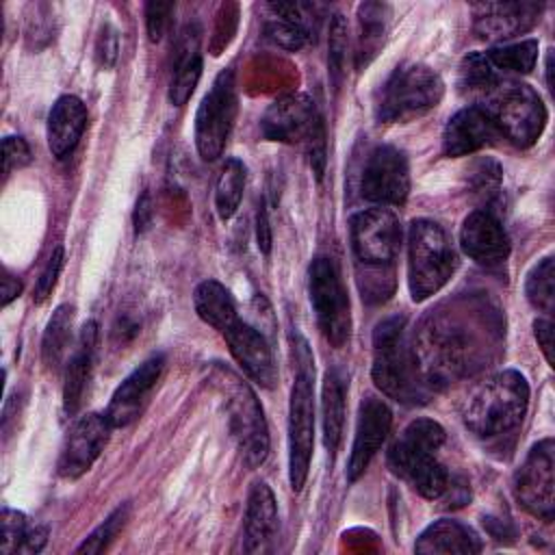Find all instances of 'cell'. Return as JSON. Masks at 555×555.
<instances>
[{
	"mask_svg": "<svg viewBox=\"0 0 555 555\" xmlns=\"http://www.w3.org/2000/svg\"><path fill=\"white\" fill-rule=\"evenodd\" d=\"M492 330L483 310L451 304L431 312L414 336V353L429 388L451 382L481 366Z\"/></svg>",
	"mask_w": 555,
	"mask_h": 555,
	"instance_id": "cell-1",
	"label": "cell"
},
{
	"mask_svg": "<svg viewBox=\"0 0 555 555\" xmlns=\"http://www.w3.org/2000/svg\"><path fill=\"white\" fill-rule=\"evenodd\" d=\"M371 375L375 386L399 403L427 401L429 384L421 373L403 317H390L375 325Z\"/></svg>",
	"mask_w": 555,
	"mask_h": 555,
	"instance_id": "cell-2",
	"label": "cell"
},
{
	"mask_svg": "<svg viewBox=\"0 0 555 555\" xmlns=\"http://www.w3.org/2000/svg\"><path fill=\"white\" fill-rule=\"evenodd\" d=\"M529 405V384L518 371H501L477 384L464 399L462 418L479 438H499L516 429Z\"/></svg>",
	"mask_w": 555,
	"mask_h": 555,
	"instance_id": "cell-3",
	"label": "cell"
},
{
	"mask_svg": "<svg viewBox=\"0 0 555 555\" xmlns=\"http://www.w3.org/2000/svg\"><path fill=\"white\" fill-rule=\"evenodd\" d=\"M444 444V429L431 418L412 421L388 449V466L421 496L440 499L449 492L451 477L436 451Z\"/></svg>",
	"mask_w": 555,
	"mask_h": 555,
	"instance_id": "cell-4",
	"label": "cell"
},
{
	"mask_svg": "<svg viewBox=\"0 0 555 555\" xmlns=\"http://www.w3.org/2000/svg\"><path fill=\"white\" fill-rule=\"evenodd\" d=\"M457 267L455 249L440 223L414 219L408 230V284L414 301L436 295Z\"/></svg>",
	"mask_w": 555,
	"mask_h": 555,
	"instance_id": "cell-5",
	"label": "cell"
},
{
	"mask_svg": "<svg viewBox=\"0 0 555 555\" xmlns=\"http://www.w3.org/2000/svg\"><path fill=\"white\" fill-rule=\"evenodd\" d=\"M260 128L269 141L301 145L310 158L314 176L321 180L325 169V126L308 95L288 93L278 98L264 111Z\"/></svg>",
	"mask_w": 555,
	"mask_h": 555,
	"instance_id": "cell-6",
	"label": "cell"
},
{
	"mask_svg": "<svg viewBox=\"0 0 555 555\" xmlns=\"http://www.w3.org/2000/svg\"><path fill=\"white\" fill-rule=\"evenodd\" d=\"M210 377L225 399L230 434L245 464L251 468L260 466L269 453V429L254 390L236 373L219 364L212 369Z\"/></svg>",
	"mask_w": 555,
	"mask_h": 555,
	"instance_id": "cell-7",
	"label": "cell"
},
{
	"mask_svg": "<svg viewBox=\"0 0 555 555\" xmlns=\"http://www.w3.org/2000/svg\"><path fill=\"white\" fill-rule=\"evenodd\" d=\"M483 102L481 108L492 117L499 134L516 147H531L540 139L546 126V108L529 85L499 82Z\"/></svg>",
	"mask_w": 555,
	"mask_h": 555,
	"instance_id": "cell-8",
	"label": "cell"
},
{
	"mask_svg": "<svg viewBox=\"0 0 555 555\" xmlns=\"http://www.w3.org/2000/svg\"><path fill=\"white\" fill-rule=\"evenodd\" d=\"M297 362V375L288 403V481L295 492H299L306 483L314 447V369L306 345L299 347Z\"/></svg>",
	"mask_w": 555,
	"mask_h": 555,
	"instance_id": "cell-9",
	"label": "cell"
},
{
	"mask_svg": "<svg viewBox=\"0 0 555 555\" xmlns=\"http://www.w3.org/2000/svg\"><path fill=\"white\" fill-rule=\"evenodd\" d=\"M442 95L444 82L438 72L421 63H408L397 67L382 87L377 117L382 121H410L438 106Z\"/></svg>",
	"mask_w": 555,
	"mask_h": 555,
	"instance_id": "cell-10",
	"label": "cell"
},
{
	"mask_svg": "<svg viewBox=\"0 0 555 555\" xmlns=\"http://www.w3.org/2000/svg\"><path fill=\"white\" fill-rule=\"evenodd\" d=\"M308 293L319 330L334 347H343L351 332V308L347 288L332 258L319 256L308 271Z\"/></svg>",
	"mask_w": 555,
	"mask_h": 555,
	"instance_id": "cell-11",
	"label": "cell"
},
{
	"mask_svg": "<svg viewBox=\"0 0 555 555\" xmlns=\"http://www.w3.org/2000/svg\"><path fill=\"white\" fill-rule=\"evenodd\" d=\"M236 119V89L232 69H223L202 98L195 113V145L204 160L221 156Z\"/></svg>",
	"mask_w": 555,
	"mask_h": 555,
	"instance_id": "cell-12",
	"label": "cell"
},
{
	"mask_svg": "<svg viewBox=\"0 0 555 555\" xmlns=\"http://www.w3.org/2000/svg\"><path fill=\"white\" fill-rule=\"evenodd\" d=\"M349 232L351 247L360 264L366 269L392 267L401 245V225L390 208L375 206L356 212L351 217Z\"/></svg>",
	"mask_w": 555,
	"mask_h": 555,
	"instance_id": "cell-13",
	"label": "cell"
},
{
	"mask_svg": "<svg viewBox=\"0 0 555 555\" xmlns=\"http://www.w3.org/2000/svg\"><path fill=\"white\" fill-rule=\"evenodd\" d=\"M514 496L531 516L546 522L555 516V444L551 438L531 447L514 473Z\"/></svg>",
	"mask_w": 555,
	"mask_h": 555,
	"instance_id": "cell-14",
	"label": "cell"
},
{
	"mask_svg": "<svg viewBox=\"0 0 555 555\" xmlns=\"http://www.w3.org/2000/svg\"><path fill=\"white\" fill-rule=\"evenodd\" d=\"M362 197L382 206H399L410 193L408 158L395 145L375 147L362 169Z\"/></svg>",
	"mask_w": 555,
	"mask_h": 555,
	"instance_id": "cell-15",
	"label": "cell"
},
{
	"mask_svg": "<svg viewBox=\"0 0 555 555\" xmlns=\"http://www.w3.org/2000/svg\"><path fill=\"white\" fill-rule=\"evenodd\" d=\"M111 429L113 425L104 414L89 412L80 416L63 442L59 455V475L65 479L82 477L104 451Z\"/></svg>",
	"mask_w": 555,
	"mask_h": 555,
	"instance_id": "cell-16",
	"label": "cell"
},
{
	"mask_svg": "<svg viewBox=\"0 0 555 555\" xmlns=\"http://www.w3.org/2000/svg\"><path fill=\"white\" fill-rule=\"evenodd\" d=\"M165 366V358L152 356L147 358L143 364H139L113 392L108 408L104 412L106 421L113 427H126L132 421H137L143 412V408L150 401V395L154 390V386L160 379Z\"/></svg>",
	"mask_w": 555,
	"mask_h": 555,
	"instance_id": "cell-17",
	"label": "cell"
},
{
	"mask_svg": "<svg viewBox=\"0 0 555 555\" xmlns=\"http://www.w3.org/2000/svg\"><path fill=\"white\" fill-rule=\"evenodd\" d=\"M390 425H392V414L382 399L366 397L360 403L353 447H351V455H349V464H347L349 481H356L366 470L373 455L384 444V440L390 431Z\"/></svg>",
	"mask_w": 555,
	"mask_h": 555,
	"instance_id": "cell-18",
	"label": "cell"
},
{
	"mask_svg": "<svg viewBox=\"0 0 555 555\" xmlns=\"http://www.w3.org/2000/svg\"><path fill=\"white\" fill-rule=\"evenodd\" d=\"M230 347V353L245 371V375L262 388H273L278 379V369L273 362V353L264 340V336L245 321H236L221 334Z\"/></svg>",
	"mask_w": 555,
	"mask_h": 555,
	"instance_id": "cell-19",
	"label": "cell"
},
{
	"mask_svg": "<svg viewBox=\"0 0 555 555\" xmlns=\"http://www.w3.org/2000/svg\"><path fill=\"white\" fill-rule=\"evenodd\" d=\"M542 7L533 2H483L473 7V28L488 41L512 39L529 30L540 17Z\"/></svg>",
	"mask_w": 555,
	"mask_h": 555,
	"instance_id": "cell-20",
	"label": "cell"
},
{
	"mask_svg": "<svg viewBox=\"0 0 555 555\" xmlns=\"http://www.w3.org/2000/svg\"><path fill=\"white\" fill-rule=\"evenodd\" d=\"M462 251L477 264L494 267L509 256V238L490 210H473L460 230Z\"/></svg>",
	"mask_w": 555,
	"mask_h": 555,
	"instance_id": "cell-21",
	"label": "cell"
},
{
	"mask_svg": "<svg viewBox=\"0 0 555 555\" xmlns=\"http://www.w3.org/2000/svg\"><path fill=\"white\" fill-rule=\"evenodd\" d=\"M496 137L499 130L481 106H464L444 126L442 152L451 158L466 156L490 145Z\"/></svg>",
	"mask_w": 555,
	"mask_h": 555,
	"instance_id": "cell-22",
	"label": "cell"
},
{
	"mask_svg": "<svg viewBox=\"0 0 555 555\" xmlns=\"http://www.w3.org/2000/svg\"><path fill=\"white\" fill-rule=\"evenodd\" d=\"M278 505L271 488L264 481H256L247 496L245 507V544L247 553H267L278 538Z\"/></svg>",
	"mask_w": 555,
	"mask_h": 555,
	"instance_id": "cell-23",
	"label": "cell"
},
{
	"mask_svg": "<svg viewBox=\"0 0 555 555\" xmlns=\"http://www.w3.org/2000/svg\"><path fill=\"white\" fill-rule=\"evenodd\" d=\"M98 347V323L87 321L78 334L76 347L65 362V382H63V410L67 416H74L80 408L89 375L93 369Z\"/></svg>",
	"mask_w": 555,
	"mask_h": 555,
	"instance_id": "cell-24",
	"label": "cell"
},
{
	"mask_svg": "<svg viewBox=\"0 0 555 555\" xmlns=\"http://www.w3.org/2000/svg\"><path fill=\"white\" fill-rule=\"evenodd\" d=\"M87 126V108L76 95H61L48 113V147L54 158H65L78 145Z\"/></svg>",
	"mask_w": 555,
	"mask_h": 555,
	"instance_id": "cell-25",
	"label": "cell"
},
{
	"mask_svg": "<svg viewBox=\"0 0 555 555\" xmlns=\"http://www.w3.org/2000/svg\"><path fill=\"white\" fill-rule=\"evenodd\" d=\"M414 551L421 555H473L481 551V542L466 525L440 518L418 535Z\"/></svg>",
	"mask_w": 555,
	"mask_h": 555,
	"instance_id": "cell-26",
	"label": "cell"
},
{
	"mask_svg": "<svg viewBox=\"0 0 555 555\" xmlns=\"http://www.w3.org/2000/svg\"><path fill=\"white\" fill-rule=\"evenodd\" d=\"M202 76V52H199V28L186 26L176 46L173 74L169 80V100L176 106L186 104Z\"/></svg>",
	"mask_w": 555,
	"mask_h": 555,
	"instance_id": "cell-27",
	"label": "cell"
},
{
	"mask_svg": "<svg viewBox=\"0 0 555 555\" xmlns=\"http://www.w3.org/2000/svg\"><path fill=\"white\" fill-rule=\"evenodd\" d=\"M193 306L197 317L210 327H215L219 334H223L228 327H232L238 321L236 306L230 291L217 280H204L195 286Z\"/></svg>",
	"mask_w": 555,
	"mask_h": 555,
	"instance_id": "cell-28",
	"label": "cell"
},
{
	"mask_svg": "<svg viewBox=\"0 0 555 555\" xmlns=\"http://www.w3.org/2000/svg\"><path fill=\"white\" fill-rule=\"evenodd\" d=\"M321 421H323V444L330 453H336L343 425H345V377L338 369L325 373L321 388Z\"/></svg>",
	"mask_w": 555,
	"mask_h": 555,
	"instance_id": "cell-29",
	"label": "cell"
},
{
	"mask_svg": "<svg viewBox=\"0 0 555 555\" xmlns=\"http://www.w3.org/2000/svg\"><path fill=\"white\" fill-rule=\"evenodd\" d=\"M386 4L379 2H364L358 7V22H360V37H358V52L356 63L358 67L369 65L371 59L377 54L384 41L386 30Z\"/></svg>",
	"mask_w": 555,
	"mask_h": 555,
	"instance_id": "cell-30",
	"label": "cell"
},
{
	"mask_svg": "<svg viewBox=\"0 0 555 555\" xmlns=\"http://www.w3.org/2000/svg\"><path fill=\"white\" fill-rule=\"evenodd\" d=\"M72 323H74V308L69 304H61L43 332L41 338V358L48 369H59L72 340Z\"/></svg>",
	"mask_w": 555,
	"mask_h": 555,
	"instance_id": "cell-31",
	"label": "cell"
},
{
	"mask_svg": "<svg viewBox=\"0 0 555 555\" xmlns=\"http://www.w3.org/2000/svg\"><path fill=\"white\" fill-rule=\"evenodd\" d=\"M245 189V165L238 158H228L219 171L215 184V210L221 221H228L243 197Z\"/></svg>",
	"mask_w": 555,
	"mask_h": 555,
	"instance_id": "cell-32",
	"label": "cell"
},
{
	"mask_svg": "<svg viewBox=\"0 0 555 555\" xmlns=\"http://www.w3.org/2000/svg\"><path fill=\"white\" fill-rule=\"evenodd\" d=\"M486 59L494 69H503L512 74H529L538 61V41L522 39L516 43L494 46L486 52Z\"/></svg>",
	"mask_w": 555,
	"mask_h": 555,
	"instance_id": "cell-33",
	"label": "cell"
},
{
	"mask_svg": "<svg viewBox=\"0 0 555 555\" xmlns=\"http://www.w3.org/2000/svg\"><path fill=\"white\" fill-rule=\"evenodd\" d=\"M527 299L533 308L551 314L555 308V262L551 256L542 258L527 275Z\"/></svg>",
	"mask_w": 555,
	"mask_h": 555,
	"instance_id": "cell-34",
	"label": "cell"
},
{
	"mask_svg": "<svg viewBox=\"0 0 555 555\" xmlns=\"http://www.w3.org/2000/svg\"><path fill=\"white\" fill-rule=\"evenodd\" d=\"M501 80L494 74V67L488 63L486 54L473 52L460 65V87L470 95H479L481 100L499 85Z\"/></svg>",
	"mask_w": 555,
	"mask_h": 555,
	"instance_id": "cell-35",
	"label": "cell"
},
{
	"mask_svg": "<svg viewBox=\"0 0 555 555\" xmlns=\"http://www.w3.org/2000/svg\"><path fill=\"white\" fill-rule=\"evenodd\" d=\"M128 514H130V505L128 503H124L117 509H113L108 514V518L85 538V542L76 548V553H102V551H106L108 544L124 529V525L128 520Z\"/></svg>",
	"mask_w": 555,
	"mask_h": 555,
	"instance_id": "cell-36",
	"label": "cell"
},
{
	"mask_svg": "<svg viewBox=\"0 0 555 555\" xmlns=\"http://www.w3.org/2000/svg\"><path fill=\"white\" fill-rule=\"evenodd\" d=\"M28 518L11 507H4L0 514V553L2 555H13V553H22V544L26 540L28 533Z\"/></svg>",
	"mask_w": 555,
	"mask_h": 555,
	"instance_id": "cell-37",
	"label": "cell"
},
{
	"mask_svg": "<svg viewBox=\"0 0 555 555\" xmlns=\"http://www.w3.org/2000/svg\"><path fill=\"white\" fill-rule=\"evenodd\" d=\"M267 35L273 43H278L280 48L291 50V52L301 50L310 37V33L304 26H299L282 15H275V13H273V20L267 22Z\"/></svg>",
	"mask_w": 555,
	"mask_h": 555,
	"instance_id": "cell-38",
	"label": "cell"
},
{
	"mask_svg": "<svg viewBox=\"0 0 555 555\" xmlns=\"http://www.w3.org/2000/svg\"><path fill=\"white\" fill-rule=\"evenodd\" d=\"M345 54H347V22L340 13L332 17L330 24V76L334 85H340L343 67H345Z\"/></svg>",
	"mask_w": 555,
	"mask_h": 555,
	"instance_id": "cell-39",
	"label": "cell"
},
{
	"mask_svg": "<svg viewBox=\"0 0 555 555\" xmlns=\"http://www.w3.org/2000/svg\"><path fill=\"white\" fill-rule=\"evenodd\" d=\"M63 258H65L63 247H61V245L54 247V251L50 254V258H48V262H46V267H43V271H41V275H39V280H37V284H35L33 299H35L37 304L46 301L48 295L52 293V288H54V284H56V278H59V273H61V267H63Z\"/></svg>",
	"mask_w": 555,
	"mask_h": 555,
	"instance_id": "cell-40",
	"label": "cell"
},
{
	"mask_svg": "<svg viewBox=\"0 0 555 555\" xmlns=\"http://www.w3.org/2000/svg\"><path fill=\"white\" fill-rule=\"evenodd\" d=\"M173 4L171 2H147L145 4V26L152 41H160L171 17Z\"/></svg>",
	"mask_w": 555,
	"mask_h": 555,
	"instance_id": "cell-41",
	"label": "cell"
},
{
	"mask_svg": "<svg viewBox=\"0 0 555 555\" xmlns=\"http://www.w3.org/2000/svg\"><path fill=\"white\" fill-rule=\"evenodd\" d=\"M2 160H4V176L13 169H20L30 163V147L22 137H4L2 141Z\"/></svg>",
	"mask_w": 555,
	"mask_h": 555,
	"instance_id": "cell-42",
	"label": "cell"
},
{
	"mask_svg": "<svg viewBox=\"0 0 555 555\" xmlns=\"http://www.w3.org/2000/svg\"><path fill=\"white\" fill-rule=\"evenodd\" d=\"M533 332H535L538 345H540L546 362L553 366V362H555V358H553V323L546 319H538L533 323Z\"/></svg>",
	"mask_w": 555,
	"mask_h": 555,
	"instance_id": "cell-43",
	"label": "cell"
},
{
	"mask_svg": "<svg viewBox=\"0 0 555 555\" xmlns=\"http://www.w3.org/2000/svg\"><path fill=\"white\" fill-rule=\"evenodd\" d=\"M256 241H258V249L262 254L271 251V225H269V215L264 204H260L258 215H256Z\"/></svg>",
	"mask_w": 555,
	"mask_h": 555,
	"instance_id": "cell-44",
	"label": "cell"
},
{
	"mask_svg": "<svg viewBox=\"0 0 555 555\" xmlns=\"http://www.w3.org/2000/svg\"><path fill=\"white\" fill-rule=\"evenodd\" d=\"M48 542V529L43 525H30L26 540L22 544V553H39Z\"/></svg>",
	"mask_w": 555,
	"mask_h": 555,
	"instance_id": "cell-45",
	"label": "cell"
},
{
	"mask_svg": "<svg viewBox=\"0 0 555 555\" xmlns=\"http://www.w3.org/2000/svg\"><path fill=\"white\" fill-rule=\"evenodd\" d=\"M22 291V284L17 278H13L9 271L2 275V306H9Z\"/></svg>",
	"mask_w": 555,
	"mask_h": 555,
	"instance_id": "cell-46",
	"label": "cell"
},
{
	"mask_svg": "<svg viewBox=\"0 0 555 555\" xmlns=\"http://www.w3.org/2000/svg\"><path fill=\"white\" fill-rule=\"evenodd\" d=\"M100 41H104V52L100 54L102 63L111 65L115 61V54H117V37H115V33H106V35H102Z\"/></svg>",
	"mask_w": 555,
	"mask_h": 555,
	"instance_id": "cell-47",
	"label": "cell"
},
{
	"mask_svg": "<svg viewBox=\"0 0 555 555\" xmlns=\"http://www.w3.org/2000/svg\"><path fill=\"white\" fill-rule=\"evenodd\" d=\"M150 197H147V193L139 199V204H137V215H134V223H137V230H143L145 225H147V219H150Z\"/></svg>",
	"mask_w": 555,
	"mask_h": 555,
	"instance_id": "cell-48",
	"label": "cell"
}]
</instances>
